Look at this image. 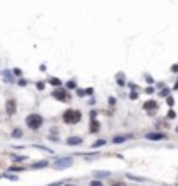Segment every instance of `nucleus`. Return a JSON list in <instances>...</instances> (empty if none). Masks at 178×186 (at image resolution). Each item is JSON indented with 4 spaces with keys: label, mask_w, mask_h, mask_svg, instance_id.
<instances>
[{
    "label": "nucleus",
    "mask_w": 178,
    "mask_h": 186,
    "mask_svg": "<svg viewBox=\"0 0 178 186\" xmlns=\"http://www.w3.org/2000/svg\"><path fill=\"white\" fill-rule=\"evenodd\" d=\"M62 119H64L66 124H78L80 119H81V114H80V110H74V109H69V110H66L64 116H62Z\"/></svg>",
    "instance_id": "f257e3e1"
},
{
    "label": "nucleus",
    "mask_w": 178,
    "mask_h": 186,
    "mask_svg": "<svg viewBox=\"0 0 178 186\" xmlns=\"http://www.w3.org/2000/svg\"><path fill=\"white\" fill-rule=\"evenodd\" d=\"M26 124L30 129H38L40 126L43 124V119H42V116H38V114H30V116L26 117Z\"/></svg>",
    "instance_id": "f03ea898"
},
{
    "label": "nucleus",
    "mask_w": 178,
    "mask_h": 186,
    "mask_svg": "<svg viewBox=\"0 0 178 186\" xmlns=\"http://www.w3.org/2000/svg\"><path fill=\"white\" fill-rule=\"evenodd\" d=\"M54 98L56 100H61V102H69L71 100V97H69V93L64 90V88H57V90H54Z\"/></svg>",
    "instance_id": "7ed1b4c3"
},
{
    "label": "nucleus",
    "mask_w": 178,
    "mask_h": 186,
    "mask_svg": "<svg viewBox=\"0 0 178 186\" xmlns=\"http://www.w3.org/2000/svg\"><path fill=\"white\" fill-rule=\"evenodd\" d=\"M73 164V159H61V160H57L56 164H54V169H64V167H69V165Z\"/></svg>",
    "instance_id": "20e7f679"
},
{
    "label": "nucleus",
    "mask_w": 178,
    "mask_h": 186,
    "mask_svg": "<svg viewBox=\"0 0 178 186\" xmlns=\"http://www.w3.org/2000/svg\"><path fill=\"white\" fill-rule=\"evenodd\" d=\"M143 109H145V112L154 114L157 110V102H154V100H147V102L143 104Z\"/></svg>",
    "instance_id": "39448f33"
},
{
    "label": "nucleus",
    "mask_w": 178,
    "mask_h": 186,
    "mask_svg": "<svg viewBox=\"0 0 178 186\" xmlns=\"http://www.w3.org/2000/svg\"><path fill=\"white\" fill-rule=\"evenodd\" d=\"M147 140H152V141H157V140H164L166 134L163 133H147V136H145Z\"/></svg>",
    "instance_id": "423d86ee"
},
{
    "label": "nucleus",
    "mask_w": 178,
    "mask_h": 186,
    "mask_svg": "<svg viewBox=\"0 0 178 186\" xmlns=\"http://www.w3.org/2000/svg\"><path fill=\"white\" fill-rule=\"evenodd\" d=\"M5 110H7V114H9V116H12V114L16 112V102H14V100H9V102H7V105H5Z\"/></svg>",
    "instance_id": "0eeeda50"
},
{
    "label": "nucleus",
    "mask_w": 178,
    "mask_h": 186,
    "mask_svg": "<svg viewBox=\"0 0 178 186\" xmlns=\"http://www.w3.org/2000/svg\"><path fill=\"white\" fill-rule=\"evenodd\" d=\"M99 129H100V124H99V121H95V119H92V121H90V131H92V133H97Z\"/></svg>",
    "instance_id": "6e6552de"
},
{
    "label": "nucleus",
    "mask_w": 178,
    "mask_h": 186,
    "mask_svg": "<svg viewBox=\"0 0 178 186\" xmlns=\"http://www.w3.org/2000/svg\"><path fill=\"white\" fill-rule=\"evenodd\" d=\"M81 143V138H78V136H71V138H68V145H80Z\"/></svg>",
    "instance_id": "1a4fd4ad"
},
{
    "label": "nucleus",
    "mask_w": 178,
    "mask_h": 186,
    "mask_svg": "<svg viewBox=\"0 0 178 186\" xmlns=\"http://www.w3.org/2000/svg\"><path fill=\"white\" fill-rule=\"evenodd\" d=\"M128 138H131L130 134H128V136H116L113 141H114V143H121V141H125V140H128Z\"/></svg>",
    "instance_id": "9d476101"
},
{
    "label": "nucleus",
    "mask_w": 178,
    "mask_h": 186,
    "mask_svg": "<svg viewBox=\"0 0 178 186\" xmlns=\"http://www.w3.org/2000/svg\"><path fill=\"white\" fill-rule=\"evenodd\" d=\"M47 165H48V162L42 160V162H36V164H33V169H36V167H47Z\"/></svg>",
    "instance_id": "9b49d317"
},
{
    "label": "nucleus",
    "mask_w": 178,
    "mask_h": 186,
    "mask_svg": "<svg viewBox=\"0 0 178 186\" xmlns=\"http://www.w3.org/2000/svg\"><path fill=\"white\" fill-rule=\"evenodd\" d=\"M12 136H14V138H21V136H23V131L21 129H14L12 131Z\"/></svg>",
    "instance_id": "f8f14e48"
},
{
    "label": "nucleus",
    "mask_w": 178,
    "mask_h": 186,
    "mask_svg": "<svg viewBox=\"0 0 178 186\" xmlns=\"http://www.w3.org/2000/svg\"><path fill=\"white\" fill-rule=\"evenodd\" d=\"M48 81L52 83V85H56V86H59V85H61V79H59V78H50Z\"/></svg>",
    "instance_id": "ddd939ff"
},
{
    "label": "nucleus",
    "mask_w": 178,
    "mask_h": 186,
    "mask_svg": "<svg viewBox=\"0 0 178 186\" xmlns=\"http://www.w3.org/2000/svg\"><path fill=\"white\" fill-rule=\"evenodd\" d=\"M90 186H102V183H100V181H92Z\"/></svg>",
    "instance_id": "4468645a"
},
{
    "label": "nucleus",
    "mask_w": 178,
    "mask_h": 186,
    "mask_svg": "<svg viewBox=\"0 0 178 186\" xmlns=\"http://www.w3.org/2000/svg\"><path fill=\"white\" fill-rule=\"evenodd\" d=\"M104 140H99V141H95V145H93V147H100V145H104Z\"/></svg>",
    "instance_id": "2eb2a0df"
},
{
    "label": "nucleus",
    "mask_w": 178,
    "mask_h": 186,
    "mask_svg": "<svg viewBox=\"0 0 178 186\" xmlns=\"http://www.w3.org/2000/svg\"><path fill=\"white\" fill-rule=\"evenodd\" d=\"M74 86H76V83H74V81H69V83H68V88H74Z\"/></svg>",
    "instance_id": "dca6fc26"
},
{
    "label": "nucleus",
    "mask_w": 178,
    "mask_h": 186,
    "mask_svg": "<svg viewBox=\"0 0 178 186\" xmlns=\"http://www.w3.org/2000/svg\"><path fill=\"white\" fill-rule=\"evenodd\" d=\"M95 176H109V172L106 171V172H95Z\"/></svg>",
    "instance_id": "f3484780"
},
{
    "label": "nucleus",
    "mask_w": 178,
    "mask_h": 186,
    "mask_svg": "<svg viewBox=\"0 0 178 186\" xmlns=\"http://www.w3.org/2000/svg\"><path fill=\"white\" fill-rule=\"evenodd\" d=\"M173 104H175V100L171 98V97H169V98H168V105H169V107H171V105H173Z\"/></svg>",
    "instance_id": "a211bd4d"
},
{
    "label": "nucleus",
    "mask_w": 178,
    "mask_h": 186,
    "mask_svg": "<svg viewBox=\"0 0 178 186\" xmlns=\"http://www.w3.org/2000/svg\"><path fill=\"white\" fill-rule=\"evenodd\" d=\"M168 117H169V119H173V117H175V112H173V110H169V112H168Z\"/></svg>",
    "instance_id": "6ab92c4d"
},
{
    "label": "nucleus",
    "mask_w": 178,
    "mask_h": 186,
    "mask_svg": "<svg viewBox=\"0 0 178 186\" xmlns=\"http://www.w3.org/2000/svg\"><path fill=\"white\" fill-rule=\"evenodd\" d=\"M171 71H175V73H176V71H178V65H176V64H175V65H173V67H171Z\"/></svg>",
    "instance_id": "aec40b11"
},
{
    "label": "nucleus",
    "mask_w": 178,
    "mask_h": 186,
    "mask_svg": "<svg viewBox=\"0 0 178 186\" xmlns=\"http://www.w3.org/2000/svg\"><path fill=\"white\" fill-rule=\"evenodd\" d=\"M113 186H121V184H118V183H116V184H113Z\"/></svg>",
    "instance_id": "412c9836"
},
{
    "label": "nucleus",
    "mask_w": 178,
    "mask_h": 186,
    "mask_svg": "<svg viewBox=\"0 0 178 186\" xmlns=\"http://www.w3.org/2000/svg\"><path fill=\"white\" fill-rule=\"evenodd\" d=\"M69 186H71V184H69Z\"/></svg>",
    "instance_id": "4be33fe9"
}]
</instances>
